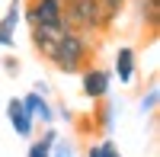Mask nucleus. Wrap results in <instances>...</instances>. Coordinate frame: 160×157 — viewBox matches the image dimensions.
I'll use <instances>...</instances> for the list:
<instances>
[{"instance_id": "nucleus-13", "label": "nucleus", "mask_w": 160, "mask_h": 157, "mask_svg": "<svg viewBox=\"0 0 160 157\" xmlns=\"http://www.w3.org/2000/svg\"><path fill=\"white\" fill-rule=\"evenodd\" d=\"M16 68H19L16 58H7V71H10V74H16Z\"/></svg>"}, {"instance_id": "nucleus-3", "label": "nucleus", "mask_w": 160, "mask_h": 157, "mask_svg": "<svg viewBox=\"0 0 160 157\" xmlns=\"http://www.w3.org/2000/svg\"><path fill=\"white\" fill-rule=\"evenodd\" d=\"M22 19L29 26H51L61 23V0H26Z\"/></svg>"}, {"instance_id": "nucleus-14", "label": "nucleus", "mask_w": 160, "mask_h": 157, "mask_svg": "<svg viewBox=\"0 0 160 157\" xmlns=\"http://www.w3.org/2000/svg\"><path fill=\"white\" fill-rule=\"evenodd\" d=\"M112 3H128V0H112Z\"/></svg>"}, {"instance_id": "nucleus-6", "label": "nucleus", "mask_w": 160, "mask_h": 157, "mask_svg": "<svg viewBox=\"0 0 160 157\" xmlns=\"http://www.w3.org/2000/svg\"><path fill=\"white\" fill-rule=\"evenodd\" d=\"M7 119H10L13 132H16L19 138H29V135H32V128H35V119L22 109V99H16V96L7 103Z\"/></svg>"}, {"instance_id": "nucleus-12", "label": "nucleus", "mask_w": 160, "mask_h": 157, "mask_svg": "<svg viewBox=\"0 0 160 157\" xmlns=\"http://www.w3.org/2000/svg\"><path fill=\"white\" fill-rule=\"evenodd\" d=\"M87 157H102V151H99V144H90V148H87Z\"/></svg>"}, {"instance_id": "nucleus-4", "label": "nucleus", "mask_w": 160, "mask_h": 157, "mask_svg": "<svg viewBox=\"0 0 160 157\" xmlns=\"http://www.w3.org/2000/svg\"><path fill=\"white\" fill-rule=\"evenodd\" d=\"M80 84H83V93L90 99H106L109 93V84H112V74L106 68H96V64H90V68L80 71Z\"/></svg>"}, {"instance_id": "nucleus-8", "label": "nucleus", "mask_w": 160, "mask_h": 157, "mask_svg": "<svg viewBox=\"0 0 160 157\" xmlns=\"http://www.w3.org/2000/svg\"><path fill=\"white\" fill-rule=\"evenodd\" d=\"M22 109L32 115V119H42L45 125L55 119V112H51V106L45 103V96H42V90H35V93H26L22 96Z\"/></svg>"}, {"instance_id": "nucleus-1", "label": "nucleus", "mask_w": 160, "mask_h": 157, "mask_svg": "<svg viewBox=\"0 0 160 157\" xmlns=\"http://www.w3.org/2000/svg\"><path fill=\"white\" fill-rule=\"evenodd\" d=\"M102 38H90L83 32H74V29H64L61 38L55 42V48L45 55L48 64H55L61 74H80L83 68L96 64V51H99Z\"/></svg>"}, {"instance_id": "nucleus-10", "label": "nucleus", "mask_w": 160, "mask_h": 157, "mask_svg": "<svg viewBox=\"0 0 160 157\" xmlns=\"http://www.w3.org/2000/svg\"><path fill=\"white\" fill-rule=\"evenodd\" d=\"M154 106H157V84H154V87L148 90V96L141 99V112H151Z\"/></svg>"}, {"instance_id": "nucleus-2", "label": "nucleus", "mask_w": 160, "mask_h": 157, "mask_svg": "<svg viewBox=\"0 0 160 157\" xmlns=\"http://www.w3.org/2000/svg\"><path fill=\"white\" fill-rule=\"evenodd\" d=\"M61 23L90 38H106L115 19L106 13L102 0H61Z\"/></svg>"}, {"instance_id": "nucleus-11", "label": "nucleus", "mask_w": 160, "mask_h": 157, "mask_svg": "<svg viewBox=\"0 0 160 157\" xmlns=\"http://www.w3.org/2000/svg\"><path fill=\"white\" fill-rule=\"evenodd\" d=\"M99 151H102V157H122V154H118V148L112 144V141H99Z\"/></svg>"}, {"instance_id": "nucleus-9", "label": "nucleus", "mask_w": 160, "mask_h": 157, "mask_svg": "<svg viewBox=\"0 0 160 157\" xmlns=\"http://www.w3.org/2000/svg\"><path fill=\"white\" fill-rule=\"evenodd\" d=\"M55 141H58L55 128H48L38 141H32V144H29V154H26V157H51V144H55Z\"/></svg>"}, {"instance_id": "nucleus-7", "label": "nucleus", "mask_w": 160, "mask_h": 157, "mask_svg": "<svg viewBox=\"0 0 160 157\" xmlns=\"http://www.w3.org/2000/svg\"><path fill=\"white\" fill-rule=\"evenodd\" d=\"M135 48H128V45H122L115 51V77H118V84H131L135 80Z\"/></svg>"}, {"instance_id": "nucleus-15", "label": "nucleus", "mask_w": 160, "mask_h": 157, "mask_svg": "<svg viewBox=\"0 0 160 157\" xmlns=\"http://www.w3.org/2000/svg\"><path fill=\"white\" fill-rule=\"evenodd\" d=\"M55 157H64V151H61V154H55Z\"/></svg>"}, {"instance_id": "nucleus-5", "label": "nucleus", "mask_w": 160, "mask_h": 157, "mask_svg": "<svg viewBox=\"0 0 160 157\" xmlns=\"http://www.w3.org/2000/svg\"><path fill=\"white\" fill-rule=\"evenodd\" d=\"M22 19V0H10V7L0 19V45L3 48H13L16 45V26Z\"/></svg>"}]
</instances>
